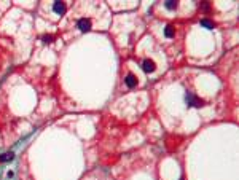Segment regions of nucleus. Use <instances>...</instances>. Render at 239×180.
<instances>
[{
	"label": "nucleus",
	"instance_id": "obj_1",
	"mask_svg": "<svg viewBox=\"0 0 239 180\" xmlns=\"http://www.w3.org/2000/svg\"><path fill=\"white\" fill-rule=\"evenodd\" d=\"M185 100H187V104H188L190 107H196V108H198V107H203V105H204V102L201 100L198 96H195V94H191V92H188V94H187Z\"/></svg>",
	"mask_w": 239,
	"mask_h": 180
},
{
	"label": "nucleus",
	"instance_id": "obj_2",
	"mask_svg": "<svg viewBox=\"0 0 239 180\" xmlns=\"http://www.w3.org/2000/svg\"><path fill=\"white\" fill-rule=\"evenodd\" d=\"M77 26H78V29L81 32H89L91 31V21L88 19V18H81V19H78Z\"/></svg>",
	"mask_w": 239,
	"mask_h": 180
},
{
	"label": "nucleus",
	"instance_id": "obj_3",
	"mask_svg": "<svg viewBox=\"0 0 239 180\" xmlns=\"http://www.w3.org/2000/svg\"><path fill=\"white\" fill-rule=\"evenodd\" d=\"M155 69H156V64H155L152 59H145V61L142 62V70H144L145 73H152V72H155Z\"/></svg>",
	"mask_w": 239,
	"mask_h": 180
},
{
	"label": "nucleus",
	"instance_id": "obj_4",
	"mask_svg": "<svg viewBox=\"0 0 239 180\" xmlns=\"http://www.w3.org/2000/svg\"><path fill=\"white\" fill-rule=\"evenodd\" d=\"M124 83H126L128 88H136L137 86V77H136V75H132V73H128Z\"/></svg>",
	"mask_w": 239,
	"mask_h": 180
},
{
	"label": "nucleus",
	"instance_id": "obj_5",
	"mask_svg": "<svg viewBox=\"0 0 239 180\" xmlns=\"http://www.w3.org/2000/svg\"><path fill=\"white\" fill-rule=\"evenodd\" d=\"M53 10H54V13H58V14H64V13H66V3H64V2H54L53 3Z\"/></svg>",
	"mask_w": 239,
	"mask_h": 180
},
{
	"label": "nucleus",
	"instance_id": "obj_6",
	"mask_svg": "<svg viewBox=\"0 0 239 180\" xmlns=\"http://www.w3.org/2000/svg\"><path fill=\"white\" fill-rule=\"evenodd\" d=\"M164 35H166L168 39H172V37L176 35V29H174V26H172V24L166 26V29H164Z\"/></svg>",
	"mask_w": 239,
	"mask_h": 180
},
{
	"label": "nucleus",
	"instance_id": "obj_7",
	"mask_svg": "<svg viewBox=\"0 0 239 180\" xmlns=\"http://www.w3.org/2000/svg\"><path fill=\"white\" fill-rule=\"evenodd\" d=\"M164 6H166L168 10H176L179 6V2L177 0H168V2H164Z\"/></svg>",
	"mask_w": 239,
	"mask_h": 180
},
{
	"label": "nucleus",
	"instance_id": "obj_8",
	"mask_svg": "<svg viewBox=\"0 0 239 180\" xmlns=\"http://www.w3.org/2000/svg\"><path fill=\"white\" fill-rule=\"evenodd\" d=\"M201 26L206 27V29H214V27H215V24L212 21H209V19H203V21H201Z\"/></svg>",
	"mask_w": 239,
	"mask_h": 180
},
{
	"label": "nucleus",
	"instance_id": "obj_9",
	"mask_svg": "<svg viewBox=\"0 0 239 180\" xmlns=\"http://www.w3.org/2000/svg\"><path fill=\"white\" fill-rule=\"evenodd\" d=\"M13 159V153H5L0 156V161H11Z\"/></svg>",
	"mask_w": 239,
	"mask_h": 180
},
{
	"label": "nucleus",
	"instance_id": "obj_10",
	"mask_svg": "<svg viewBox=\"0 0 239 180\" xmlns=\"http://www.w3.org/2000/svg\"><path fill=\"white\" fill-rule=\"evenodd\" d=\"M199 8H201V10H204V11H209L210 6H209L207 2H201V3H199Z\"/></svg>",
	"mask_w": 239,
	"mask_h": 180
},
{
	"label": "nucleus",
	"instance_id": "obj_11",
	"mask_svg": "<svg viewBox=\"0 0 239 180\" xmlns=\"http://www.w3.org/2000/svg\"><path fill=\"white\" fill-rule=\"evenodd\" d=\"M51 40H53L51 35H45V37H43V42H45V43H51Z\"/></svg>",
	"mask_w": 239,
	"mask_h": 180
}]
</instances>
